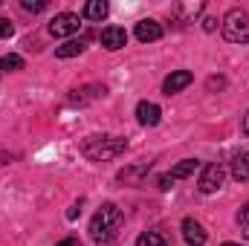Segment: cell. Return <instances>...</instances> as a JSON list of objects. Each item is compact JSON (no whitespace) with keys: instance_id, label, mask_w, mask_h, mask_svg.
<instances>
[{"instance_id":"6da1fadb","label":"cell","mask_w":249,"mask_h":246,"mask_svg":"<svg viewBox=\"0 0 249 246\" xmlns=\"http://www.w3.org/2000/svg\"><path fill=\"white\" fill-rule=\"evenodd\" d=\"M122 209L119 206H113V203H105L96 214H93V220H90V238L96 241V244H107V241H113L116 238V232L122 229Z\"/></svg>"},{"instance_id":"7a4b0ae2","label":"cell","mask_w":249,"mask_h":246,"mask_svg":"<svg viewBox=\"0 0 249 246\" xmlns=\"http://www.w3.org/2000/svg\"><path fill=\"white\" fill-rule=\"evenodd\" d=\"M124 151H127V139H122V136L102 133V136H87L81 142V154L87 159H93V162H110V159H116Z\"/></svg>"},{"instance_id":"3957f363","label":"cell","mask_w":249,"mask_h":246,"mask_svg":"<svg viewBox=\"0 0 249 246\" xmlns=\"http://www.w3.org/2000/svg\"><path fill=\"white\" fill-rule=\"evenodd\" d=\"M220 29L229 44H249V15L244 9H229Z\"/></svg>"},{"instance_id":"277c9868","label":"cell","mask_w":249,"mask_h":246,"mask_svg":"<svg viewBox=\"0 0 249 246\" xmlns=\"http://www.w3.org/2000/svg\"><path fill=\"white\" fill-rule=\"evenodd\" d=\"M223 180H226V168L220 165V162H209L206 168H203V174H200V191L203 194H214L220 185H223Z\"/></svg>"},{"instance_id":"5b68a950","label":"cell","mask_w":249,"mask_h":246,"mask_svg":"<svg viewBox=\"0 0 249 246\" xmlns=\"http://www.w3.org/2000/svg\"><path fill=\"white\" fill-rule=\"evenodd\" d=\"M105 96H107V87H105V84H81V87L70 90L67 102H70V105H90V102H99V99H105Z\"/></svg>"},{"instance_id":"8992f818","label":"cell","mask_w":249,"mask_h":246,"mask_svg":"<svg viewBox=\"0 0 249 246\" xmlns=\"http://www.w3.org/2000/svg\"><path fill=\"white\" fill-rule=\"evenodd\" d=\"M78 26H81L78 15H72V12H61V15H55V18L50 20V35H55V38H70V35L78 32Z\"/></svg>"},{"instance_id":"52a82bcc","label":"cell","mask_w":249,"mask_h":246,"mask_svg":"<svg viewBox=\"0 0 249 246\" xmlns=\"http://www.w3.org/2000/svg\"><path fill=\"white\" fill-rule=\"evenodd\" d=\"M133 35H136V41H142V44H154V41H160V38H162V23H157V20L145 18V20H139V23H136Z\"/></svg>"},{"instance_id":"ba28073f","label":"cell","mask_w":249,"mask_h":246,"mask_svg":"<svg viewBox=\"0 0 249 246\" xmlns=\"http://www.w3.org/2000/svg\"><path fill=\"white\" fill-rule=\"evenodd\" d=\"M191 81H194V75H191L188 70H174V72L162 81V93H165V96H174V93L186 90Z\"/></svg>"},{"instance_id":"9c48e42d","label":"cell","mask_w":249,"mask_h":246,"mask_svg":"<svg viewBox=\"0 0 249 246\" xmlns=\"http://www.w3.org/2000/svg\"><path fill=\"white\" fill-rule=\"evenodd\" d=\"M102 47L105 50H110V53H116V50H122L124 44H127V32H124L122 26H107V29H102Z\"/></svg>"},{"instance_id":"30bf717a","label":"cell","mask_w":249,"mask_h":246,"mask_svg":"<svg viewBox=\"0 0 249 246\" xmlns=\"http://www.w3.org/2000/svg\"><path fill=\"white\" fill-rule=\"evenodd\" d=\"M136 119H139L142 127H154V124H160V119H162V110L154 102H139L136 105Z\"/></svg>"},{"instance_id":"8fae6325","label":"cell","mask_w":249,"mask_h":246,"mask_svg":"<svg viewBox=\"0 0 249 246\" xmlns=\"http://www.w3.org/2000/svg\"><path fill=\"white\" fill-rule=\"evenodd\" d=\"M183 238H186L191 246H203V241H206V229H203L194 217H186V220H183Z\"/></svg>"},{"instance_id":"7c38bea8","label":"cell","mask_w":249,"mask_h":246,"mask_svg":"<svg viewBox=\"0 0 249 246\" xmlns=\"http://www.w3.org/2000/svg\"><path fill=\"white\" fill-rule=\"evenodd\" d=\"M84 47H87V38H70L61 47H55V55L58 58H75V55L84 53Z\"/></svg>"},{"instance_id":"4fadbf2b","label":"cell","mask_w":249,"mask_h":246,"mask_svg":"<svg viewBox=\"0 0 249 246\" xmlns=\"http://www.w3.org/2000/svg\"><path fill=\"white\" fill-rule=\"evenodd\" d=\"M232 177L238 183H247L249 180V151H241L232 157Z\"/></svg>"},{"instance_id":"5bb4252c","label":"cell","mask_w":249,"mask_h":246,"mask_svg":"<svg viewBox=\"0 0 249 246\" xmlns=\"http://www.w3.org/2000/svg\"><path fill=\"white\" fill-rule=\"evenodd\" d=\"M107 12H110V6H107L105 0H90V3H84V18H87V20H105Z\"/></svg>"},{"instance_id":"9a60e30c","label":"cell","mask_w":249,"mask_h":246,"mask_svg":"<svg viewBox=\"0 0 249 246\" xmlns=\"http://www.w3.org/2000/svg\"><path fill=\"white\" fill-rule=\"evenodd\" d=\"M197 168H200L197 159H183V162H177V165L171 168V180H186V177H191Z\"/></svg>"},{"instance_id":"2e32d148","label":"cell","mask_w":249,"mask_h":246,"mask_svg":"<svg viewBox=\"0 0 249 246\" xmlns=\"http://www.w3.org/2000/svg\"><path fill=\"white\" fill-rule=\"evenodd\" d=\"M148 168H151V162H142V165H136V168H124V171H119V180H122V183H139V180L148 174Z\"/></svg>"},{"instance_id":"e0dca14e","label":"cell","mask_w":249,"mask_h":246,"mask_svg":"<svg viewBox=\"0 0 249 246\" xmlns=\"http://www.w3.org/2000/svg\"><path fill=\"white\" fill-rule=\"evenodd\" d=\"M136 246H168V244H165V238L160 232H142L136 238Z\"/></svg>"},{"instance_id":"ac0fdd59","label":"cell","mask_w":249,"mask_h":246,"mask_svg":"<svg viewBox=\"0 0 249 246\" xmlns=\"http://www.w3.org/2000/svg\"><path fill=\"white\" fill-rule=\"evenodd\" d=\"M0 70H3V72L23 70V58H20V55H15V53H9V55H3V58H0Z\"/></svg>"},{"instance_id":"d6986e66","label":"cell","mask_w":249,"mask_h":246,"mask_svg":"<svg viewBox=\"0 0 249 246\" xmlns=\"http://www.w3.org/2000/svg\"><path fill=\"white\" fill-rule=\"evenodd\" d=\"M238 226H241V235L249 241V203L238 211Z\"/></svg>"},{"instance_id":"ffe728a7","label":"cell","mask_w":249,"mask_h":246,"mask_svg":"<svg viewBox=\"0 0 249 246\" xmlns=\"http://www.w3.org/2000/svg\"><path fill=\"white\" fill-rule=\"evenodd\" d=\"M20 6H23L26 12H32V15H38V12L47 9V0H20Z\"/></svg>"},{"instance_id":"44dd1931","label":"cell","mask_w":249,"mask_h":246,"mask_svg":"<svg viewBox=\"0 0 249 246\" xmlns=\"http://www.w3.org/2000/svg\"><path fill=\"white\" fill-rule=\"evenodd\" d=\"M12 32H15V26H12V20H6V18H0V38H12Z\"/></svg>"},{"instance_id":"7402d4cb","label":"cell","mask_w":249,"mask_h":246,"mask_svg":"<svg viewBox=\"0 0 249 246\" xmlns=\"http://www.w3.org/2000/svg\"><path fill=\"white\" fill-rule=\"evenodd\" d=\"M157 183H160V188H162V191H168V188H171V183H174V180H171V174H162V177H160Z\"/></svg>"},{"instance_id":"603a6c76","label":"cell","mask_w":249,"mask_h":246,"mask_svg":"<svg viewBox=\"0 0 249 246\" xmlns=\"http://www.w3.org/2000/svg\"><path fill=\"white\" fill-rule=\"evenodd\" d=\"M203 29H206V32H214V29H217V20H214V18H206V20H203Z\"/></svg>"},{"instance_id":"cb8c5ba5","label":"cell","mask_w":249,"mask_h":246,"mask_svg":"<svg viewBox=\"0 0 249 246\" xmlns=\"http://www.w3.org/2000/svg\"><path fill=\"white\" fill-rule=\"evenodd\" d=\"M223 84H226L223 78H209V90H212V93H214V90H220Z\"/></svg>"},{"instance_id":"d4e9b609","label":"cell","mask_w":249,"mask_h":246,"mask_svg":"<svg viewBox=\"0 0 249 246\" xmlns=\"http://www.w3.org/2000/svg\"><path fill=\"white\" fill-rule=\"evenodd\" d=\"M55 246H78V241H75V238H64V241H58Z\"/></svg>"},{"instance_id":"484cf974","label":"cell","mask_w":249,"mask_h":246,"mask_svg":"<svg viewBox=\"0 0 249 246\" xmlns=\"http://www.w3.org/2000/svg\"><path fill=\"white\" fill-rule=\"evenodd\" d=\"M244 133H247V136H249V113H247V116H244Z\"/></svg>"},{"instance_id":"4316f807","label":"cell","mask_w":249,"mask_h":246,"mask_svg":"<svg viewBox=\"0 0 249 246\" xmlns=\"http://www.w3.org/2000/svg\"><path fill=\"white\" fill-rule=\"evenodd\" d=\"M220 246H241V244H220Z\"/></svg>"}]
</instances>
